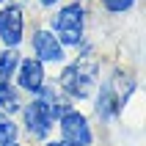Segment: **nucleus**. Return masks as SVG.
I'll return each instance as SVG.
<instances>
[{
	"label": "nucleus",
	"mask_w": 146,
	"mask_h": 146,
	"mask_svg": "<svg viewBox=\"0 0 146 146\" xmlns=\"http://www.w3.org/2000/svg\"><path fill=\"white\" fill-rule=\"evenodd\" d=\"M22 113H25V130H28V135L36 138V141H44L50 132H52V127H55V121H52L36 102H31Z\"/></svg>",
	"instance_id": "0eeeda50"
},
{
	"label": "nucleus",
	"mask_w": 146,
	"mask_h": 146,
	"mask_svg": "<svg viewBox=\"0 0 146 146\" xmlns=\"http://www.w3.org/2000/svg\"><path fill=\"white\" fill-rule=\"evenodd\" d=\"M19 74H17V83H19V88L31 91V94H36V91L44 86V80H47V72H44V64H41L39 58H19Z\"/></svg>",
	"instance_id": "423d86ee"
},
{
	"label": "nucleus",
	"mask_w": 146,
	"mask_h": 146,
	"mask_svg": "<svg viewBox=\"0 0 146 146\" xmlns=\"http://www.w3.org/2000/svg\"><path fill=\"white\" fill-rule=\"evenodd\" d=\"M0 58H3V50H0Z\"/></svg>",
	"instance_id": "dca6fc26"
},
{
	"label": "nucleus",
	"mask_w": 146,
	"mask_h": 146,
	"mask_svg": "<svg viewBox=\"0 0 146 146\" xmlns=\"http://www.w3.org/2000/svg\"><path fill=\"white\" fill-rule=\"evenodd\" d=\"M19 91L14 88V83L0 80V110L3 113H17L19 110Z\"/></svg>",
	"instance_id": "1a4fd4ad"
},
{
	"label": "nucleus",
	"mask_w": 146,
	"mask_h": 146,
	"mask_svg": "<svg viewBox=\"0 0 146 146\" xmlns=\"http://www.w3.org/2000/svg\"><path fill=\"white\" fill-rule=\"evenodd\" d=\"M47 146H69V143H64V141H50Z\"/></svg>",
	"instance_id": "ddd939ff"
},
{
	"label": "nucleus",
	"mask_w": 146,
	"mask_h": 146,
	"mask_svg": "<svg viewBox=\"0 0 146 146\" xmlns=\"http://www.w3.org/2000/svg\"><path fill=\"white\" fill-rule=\"evenodd\" d=\"M8 146H19V143H17V141H14V143H8Z\"/></svg>",
	"instance_id": "4468645a"
},
{
	"label": "nucleus",
	"mask_w": 146,
	"mask_h": 146,
	"mask_svg": "<svg viewBox=\"0 0 146 146\" xmlns=\"http://www.w3.org/2000/svg\"><path fill=\"white\" fill-rule=\"evenodd\" d=\"M33 55L39 58L41 64H61V61H66V50L64 44L58 41V36L52 31H47V28H39V31L33 33Z\"/></svg>",
	"instance_id": "39448f33"
},
{
	"label": "nucleus",
	"mask_w": 146,
	"mask_h": 146,
	"mask_svg": "<svg viewBox=\"0 0 146 146\" xmlns=\"http://www.w3.org/2000/svg\"><path fill=\"white\" fill-rule=\"evenodd\" d=\"M44 8H52V6H58V0H39Z\"/></svg>",
	"instance_id": "f8f14e48"
},
{
	"label": "nucleus",
	"mask_w": 146,
	"mask_h": 146,
	"mask_svg": "<svg viewBox=\"0 0 146 146\" xmlns=\"http://www.w3.org/2000/svg\"><path fill=\"white\" fill-rule=\"evenodd\" d=\"M97 61H74V64H69L61 72V77H58V86H61V91H66L72 99H88L91 94H94V88H97Z\"/></svg>",
	"instance_id": "f257e3e1"
},
{
	"label": "nucleus",
	"mask_w": 146,
	"mask_h": 146,
	"mask_svg": "<svg viewBox=\"0 0 146 146\" xmlns=\"http://www.w3.org/2000/svg\"><path fill=\"white\" fill-rule=\"evenodd\" d=\"M25 36V14L22 6H6L0 8V41L6 47H19Z\"/></svg>",
	"instance_id": "20e7f679"
},
{
	"label": "nucleus",
	"mask_w": 146,
	"mask_h": 146,
	"mask_svg": "<svg viewBox=\"0 0 146 146\" xmlns=\"http://www.w3.org/2000/svg\"><path fill=\"white\" fill-rule=\"evenodd\" d=\"M14 141H17V124H14V119H8L0 110V146H8Z\"/></svg>",
	"instance_id": "9d476101"
},
{
	"label": "nucleus",
	"mask_w": 146,
	"mask_h": 146,
	"mask_svg": "<svg viewBox=\"0 0 146 146\" xmlns=\"http://www.w3.org/2000/svg\"><path fill=\"white\" fill-rule=\"evenodd\" d=\"M121 105H124V99L116 94L113 83H105V86L99 88V94H97V116L102 121H110V119H116V113L121 110Z\"/></svg>",
	"instance_id": "6e6552de"
},
{
	"label": "nucleus",
	"mask_w": 146,
	"mask_h": 146,
	"mask_svg": "<svg viewBox=\"0 0 146 146\" xmlns=\"http://www.w3.org/2000/svg\"><path fill=\"white\" fill-rule=\"evenodd\" d=\"M58 127H61V141L69 146H91L94 143V132H91L88 119L80 113V110H66L61 119H58Z\"/></svg>",
	"instance_id": "7ed1b4c3"
},
{
	"label": "nucleus",
	"mask_w": 146,
	"mask_h": 146,
	"mask_svg": "<svg viewBox=\"0 0 146 146\" xmlns=\"http://www.w3.org/2000/svg\"><path fill=\"white\" fill-rule=\"evenodd\" d=\"M3 3H6V0H0V6H3Z\"/></svg>",
	"instance_id": "2eb2a0df"
},
{
	"label": "nucleus",
	"mask_w": 146,
	"mask_h": 146,
	"mask_svg": "<svg viewBox=\"0 0 146 146\" xmlns=\"http://www.w3.org/2000/svg\"><path fill=\"white\" fill-rule=\"evenodd\" d=\"M135 6V0H102V8L110 11V14H124Z\"/></svg>",
	"instance_id": "9b49d317"
},
{
	"label": "nucleus",
	"mask_w": 146,
	"mask_h": 146,
	"mask_svg": "<svg viewBox=\"0 0 146 146\" xmlns=\"http://www.w3.org/2000/svg\"><path fill=\"white\" fill-rule=\"evenodd\" d=\"M52 33L64 47H80L83 33H86V6L83 3H69L52 14Z\"/></svg>",
	"instance_id": "f03ea898"
}]
</instances>
